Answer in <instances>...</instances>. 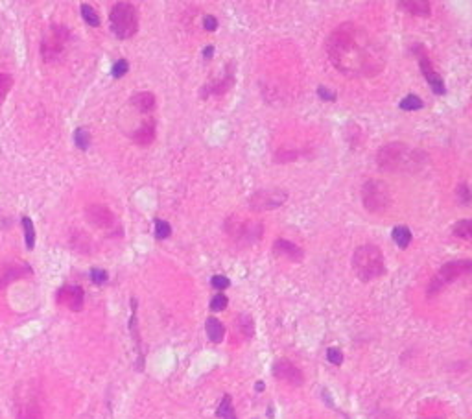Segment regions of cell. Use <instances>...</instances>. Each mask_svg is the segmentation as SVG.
Wrapping results in <instances>:
<instances>
[{"label": "cell", "instance_id": "1f68e13d", "mask_svg": "<svg viewBox=\"0 0 472 419\" xmlns=\"http://www.w3.org/2000/svg\"><path fill=\"white\" fill-rule=\"evenodd\" d=\"M127 71H129V61H127V59H118L111 68V76L115 78V80H118V78L126 76Z\"/></svg>", "mask_w": 472, "mask_h": 419}, {"label": "cell", "instance_id": "4dcf8cb0", "mask_svg": "<svg viewBox=\"0 0 472 419\" xmlns=\"http://www.w3.org/2000/svg\"><path fill=\"white\" fill-rule=\"evenodd\" d=\"M11 85H13V78H11L10 74L0 72V103L4 102V98L8 96V92L11 91Z\"/></svg>", "mask_w": 472, "mask_h": 419}, {"label": "cell", "instance_id": "52a82bcc", "mask_svg": "<svg viewBox=\"0 0 472 419\" xmlns=\"http://www.w3.org/2000/svg\"><path fill=\"white\" fill-rule=\"evenodd\" d=\"M463 275H472L470 259H456V261H450V262H447V264H443L441 270L437 271L435 275H433V279L430 281L428 294L433 296L437 292H441L447 285L457 281V279Z\"/></svg>", "mask_w": 472, "mask_h": 419}, {"label": "cell", "instance_id": "ba28073f", "mask_svg": "<svg viewBox=\"0 0 472 419\" xmlns=\"http://www.w3.org/2000/svg\"><path fill=\"white\" fill-rule=\"evenodd\" d=\"M361 203L369 213H384L391 205V194L382 179H367L361 185Z\"/></svg>", "mask_w": 472, "mask_h": 419}, {"label": "cell", "instance_id": "8d00e7d4", "mask_svg": "<svg viewBox=\"0 0 472 419\" xmlns=\"http://www.w3.org/2000/svg\"><path fill=\"white\" fill-rule=\"evenodd\" d=\"M210 285H212L216 290H225V288L231 285V281H229L225 275H214L212 279H210Z\"/></svg>", "mask_w": 472, "mask_h": 419}, {"label": "cell", "instance_id": "9a60e30c", "mask_svg": "<svg viewBox=\"0 0 472 419\" xmlns=\"http://www.w3.org/2000/svg\"><path fill=\"white\" fill-rule=\"evenodd\" d=\"M234 85V74H233V71H229V66H227V71H225V74L222 78H218V80H214V82H210V83H207L203 89H201V98H207V96H218V94H225V92L229 91V89L233 87Z\"/></svg>", "mask_w": 472, "mask_h": 419}, {"label": "cell", "instance_id": "5b68a950", "mask_svg": "<svg viewBox=\"0 0 472 419\" xmlns=\"http://www.w3.org/2000/svg\"><path fill=\"white\" fill-rule=\"evenodd\" d=\"M225 233L240 246H251L262 238L264 225L260 220H249L233 215L225 220Z\"/></svg>", "mask_w": 472, "mask_h": 419}, {"label": "cell", "instance_id": "ffe728a7", "mask_svg": "<svg viewBox=\"0 0 472 419\" xmlns=\"http://www.w3.org/2000/svg\"><path fill=\"white\" fill-rule=\"evenodd\" d=\"M131 103L140 113H150L153 108H155V94H153V92H148V91L135 92V94L131 96Z\"/></svg>", "mask_w": 472, "mask_h": 419}, {"label": "cell", "instance_id": "e575fe53", "mask_svg": "<svg viewBox=\"0 0 472 419\" xmlns=\"http://www.w3.org/2000/svg\"><path fill=\"white\" fill-rule=\"evenodd\" d=\"M107 271L102 270V268H92L91 270V281L94 283V285H103V283L107 281Z\"/></svg>", "mask_w": 472, "mask_h": 419}, {"label": "cell", "instance_id": "cb8c5ba5", "mask_svg": "<svg viewBox=\"0 0 472 419\" xmlns=\"http://www.w3.org/2000/svg\"><path fill=\"white\" fill-rule=\"evenodd\" d=\"M22 229H24V242L28 250H33L35 248V227H33V222H31L30 216H22Z\"/></svg>", "mask_w": 472, "mask_h": 419}, {"label": "cell", "instance_id": "8fae6325", "mask_svg": "<svg viewBox=\"0 0 472 419\" xmlns=\"http://www.w3.org/2000/svg\"><path fill=\"white\" fill-rule=\"evenodd\" d=\"M31 273V268L21 261H8L0 264V288L8 287L10 283L26 277Z\"/></svg>", "mask_w": 472, "mask_h": 419}, {"label": "cell", "instance_id": "836d02e7", "mask_svg": "<svg viewBox=\"0 0 472 419\" xmlns=\"http://www.w3.org/2000/svg\"><path fill=\"white\" fill-rule=\"evenodd\" d=\"M227 303H229V299L224 294H216V296L210 299V310H214V312L224 310V308L227 307Z\"/></svg>", "mask_w": 472, "mask_h": 419}, {"label": "cell", "instance_id": "d6986e66", "mask_svg": "<svg viewBox=\"0 0 472 419\" xmlns=\"http://www.w3.org/2000/svg\"><path fill=\"white\" fill-rule=\"evenodd\" d=\"M398 8L417 17H428L431 13L430 2H426V0H402V2H398Z\"/></svg>", "mask_w": 472, "mask_h": 419}, {"label": "cell", "instance_id": "277c9868", "mask_svg": "<svg viewBox=\"0 0 472 419\" xmlns=\"http://www.w3.org/2000/svg\"><path fill=\"white\" fill-rule=\"evenodd\" d=\"M109 24L111 31L118 39H129L138 30V13L137 8L129 2H118L113 6L109 13Z\"/></svg>", "mask_w": 472, "mask_h": 419}, {"label": "cell", "instance_id": "484cf974", "mask_svg": "<svg viewBox=\"0 0 472 419\" xmlns=\"http://www.w3.org/2000/svg\"><path fill=\"white\" fill-rule=\"evenodd\" d=\"M74 144H76L80 150H89V146H91V133H89V129L87 128H76V131H74Z\"/></svg>", "mask_w": 472, "mask_h": 419}, {"label": "cell", "instance_id": "7a4b0ae2", "mask_svg": "<svg viewBox=\"0 0 472 419\" xmlns=\"http://www.w3.org/2000/svg\"><path fill=\"white\" fill-rule=\"evenodd\" d=\"M424 155L417 150H411L408 144L395 141L387 143L376 152V164L384 172H402V170H415L421 166Z\"/></svg>", "mask_w": 472, "mask_h": 419}, {"label": "cell", "instance_id": "7c38bea8", "mask_svg": "<svg viewBox=\"0 0 472 419\" xmlns=\"http://www.w3.org/2000/svg\"><path fill=\"white\" fill-rule=\"evenodd\" d=\"M85 215H87V220L91 222L94 227H98V229H109V227H113V224H115V215L107 209L105 205H100V203L89 205L85 209Z\"/></svg>", "mask_w": 472, "mask_h": 419}, {"label": "cell", "instance_id": "3957f363", "mask_svg": "<svg viewBox=\"0 0 472 419\" xmlns=\"http://www.w3.org/2000/svg\"><path fill=\"white\" fill-rule=\"evenodd\" d=\"M352 268L360 281H373L376 277L384 275L386 262H384L382 250L375 244H364L356 248L352 255Z\"/></svg>", "mask_w": 472, "mask_h": 419}, {"label": "cell", "instance_id": "ab89813d", "mask_svg": "<svg viewBox=\"0 0 472 419\" xmlns=\"http://www.w3.org/2000/svg\"><path fill=\"white\" fill-rule=\"evenodd\" d=\"M212 52H214V46H207V48L203 50V57H205V59H210V57H212Z\"/></svg>", "mask_w": 472, "mask_h": 419}, {"label": "cell", "instance_id": "4fadbf2b", "mask_svg": "<svg viewBox=\"0 0 472 419\" xmlns=\"http://www.w3.org/2000/svg\"><path fill=\"white\" fill-rule=\"evenodd\" d=\"M273 375L292 386H301L303 384V373L297 366L289 362V360H277L273 364Z\"/></svg>", "mask_w": 472, "mask_h": 419}, {"label": "cell", "instance_id": "44dd1931", "mask_svg": "<svg viewBox=\"0 0 472 419\" xmlns=\"http://www.w3.org/2000/svg\"><path fill=\"white\" fill-rule=\"evenodd\" d=\"M205 331H207V336L210 342L220 343L225 336V327L224 323L220 322L218 318H207V323H205Z\"/></svg>", "mask_w": 472, "mask_h": 419}, {"label": "cell", "instance_id": "9c48e42d", "mask_svg": "<svg viewBox=\"0 0 472 419\" xmlns=\"http://www.w3.org/2000/svg\"><path fill=\"white\" fill-rule=\"evenodd\" d=\"M286 199H288V194H286L284 190L264 189V190L255 192V194L251 196L249 207H251V211H255V213H262V211L277 209V207H280V205L284 203Z\"/></svg>", "mask_w": 472, "mask_h": 419}, {"label": "cell", "instance_id": "d590c367", "mask_svg": "<svg viewBox=\"0 0 472 419\" xmlns=\"http://www.w3.org/2000/svg\"><path fill=\"white\" fill-rule=\"evenodd\" d=\"M326 358H329L330 364H336V366H340L341 362H343V353H341L338 347H330L329 351H326Z\"/></svg>", "mask_w": 472, "mask_h": 419}, {"label": "cell", "instance_id": "74e56055", "mask_svg": "<svg viewBox=\"0 0 472 419\" xmlns=\"http://www.w3.org/2000/svg\"><path fill=\"white\" fill-rule=\"evenodd\" d=\"M317 96H319L321 100H325V102H334V100H336V92L329 91L325 85H319V87H317Z\"/></svg>", "mask_w": 472, "mask_h": 419}, {"label": "cell", "instance_id": "f546056e", "mask_svg": "<svg viewBox=\"0 0 472 419\" xmlns=\"http://www.w3.org/2000/svg\"><path fill=\"white\" fill-rule=\"evenodd\" d=\"M238 329H240V332H242L245 338H251V336H253V332H255L253 320H251L247 314H242V316L238 318Z\"/></svg>", "mask_w": 472, "mask_h": 419}, {"label": "cell", "instance_id": "d4e9b609", "mask_svg": "<svg viewBox=\"0 0 472 419\" xmlns=\"http://www.w3.org/2000/svg\"><path fill=\"white\" fill-rule=\"evenodd\" d=\"M216 415L222 419H236V412H234V408H233V399H231V395H224L218 410H216Z\"/></svg>", "mask_w": 472, "mask_h": 419}, {"label": "cell", "instance_id": "8992f818", "mask_svg": "<svg viewBox=\"0 0 472 419\" xmlns=\"http://www.w3.org/2000/svg\"><path fill=\"white\" fill-rule=\"evenodd\" d=\"M72 33L65 24H52L41 41V57L45 63L59 61L65 54L66 45L70 43Z\"/></svg>", "mask_w": 472, "mask_h": 419}, {"label": "cell", "instance_id": "6da1fadb", "mask_svg": "<svg viewBox=\"0 0 472 419\" xmlns=\"http://www.w3.org/2000/svg\"><path fill=\"white\" fill-rule=\"evenodd\" d=\"M330 63L345 76L371 78L386 65V52L369 31L354 22H343L326 39Z\"/></svg>", "mask_w": 472, "mask_h": 419}, {"label": "cell", "instance_id": "e0dca14e", "mask_svg": "<svg viewBox=\"0 0 472 419\" xmlns=\"http://www.w3.org/2000/svg\"><path fill=\"white\" fill-rule=\"evenodd\" d=\"M17 419H43L41 404L35 397H26L17 403Z\"/></svg>", "mask_w": 472, "mask_h": 419}, {"label": "cell", "instance_id": "30bf717a", "mask_svg": "<svg viewBox=\"0 0 472 419\" xmlns=\"http://www.w3.org/2000/svg\"><path fill=\"white\" fill-rule=\"evenodd\" d=\"M56 299L59 305H65L70 310L80 312L83 308V305H85V292L78 285H65V287H61L57 290Z\"/></svg>", "mask_w": 472, "mask_h": 419}, {"label": "cell", "instance_id": "f1b7e54d", "mask_svg": "<svg viewBox=\"0 0 472 419\" xmlns=\"http://www.w3.org/2000/svg\"><path fill=\"white\" fill-rule=\"evenodd\" d=\"M170 235H172V225L168 224V222L161 220V218H157L155 220V238L157 240H164Z\"/></svg>", "mask_w": 472, "mask_h": 419}, {"label": "cell", "instance_id": "60d3db41", "mask_svg": "<svg viewBox=\"0 0 472 419\" xmlns=\"http://www.w3.org/2000/svg\"><path fill=\"white\" fill-rule=\"evenodd\" d=\"M255 388H257V392H262V390H264V382H257Z\"/></svg>", "mask_w": 472, "mask_h": 419}, {"label": "cell", "instance_id": "4316f807", "mask_svg": "<svg viewBox=\"0 0 472 419\" xmlns=\"http://www.w3.org/2000/svg\"><path fill=\"white\" fill-rule=\"evenodd\" d=\"M82 17H83V21H85L87 24H91L92 28H98V26H100V15H98L96 10H94L92 6L82 4Z\"/></svg>", "mask_w": 472, "mask_h": 419}, {"label": "cell", "instance_id": "603a6c76", "mask_svg": "<svg viewBox=\"0 0 472 419\" xmlns=\"http://www.w3.org/2000/svg\"><path fill=\"white\" fill-rule=\"evenodd\" d=\"M452 235L461 238V240L472 242V220H459L452 227Z\"/></svg>", "mask_w": 472, "mask_h": 419}, {"label": "cell", "instance_id": "f35d334b", "mask_svg": "<svg viewBox=\"0 0 472 419\" xmlns=\"http://www.w3.org/2000/svg\"><path fill=\"white\" fill-rule=\"evenodd\" d=\"M203 28L207 31H214L216 28H218V19L212 15H205L203 17Z\"/></svg>", "mask_w": 472, "mask_h": 419}, {"label": "cell", "instance_id": "b9f144b4", "mask_svg": "<svg viewBox=\"0 0 472 419\" xmlns=\"http://www.w3.org/2000/svg\"><path fill=\"white\" fill-rule=\"evenodd\" d=\"M424 419H443V417H424Z\"/></svg>", "mask_w": 472, "mask_h": 419}, {"label": "cell", "instance_id": "ac0fdd59", "mask_svg": "<svg viewBox=\"0 0 472 419\" xmlns=\"http://www.w3.org/2000/svg\"><path fill=\"white\" fill-rule=\"evenodd\" d=\"M131 138L140 146L152 144L153 138H155V120H148V122L140 124V128L131 133Z\"/></svg>", "mask_w": 472, "mask_h": 419}, {"label": "cell", "instance_id": "7402d4cb", "mask_svg": "<svg viewBox=\"0 0 472 419\" xmlns=\"http://www.w3.org/2000/svg\"><path fill=\"white\" fill-rule=\"evenodd\" d=\"M391 236H393V242H395L398 248H402V250L408 248L411 242V231L406 225H396V227H393Z\"/></svg>", "mask_w": 472, "mask_h": 419}, {"label": "cell", "instance_id": "d6a6232c", "mask_svg": "<svg viewBox=\"0 0 472 419\" xmlns=\"http://www.w3.org/2000/svg\"><path fill=\"white\" fill-rule=\"evenodd\" d=\"M456 196H457V201L463 205H470L472 203V192L470 189H468V185L461 183L459 187H457L456 190Z\"/></svg>", "mask_w": 472, "mask_h": 419}, {"label": "cell", "instance_id": "83f0119b", "mask_svg": "<svg viewBox=\"0 0 472 419\" xmlns=\"http://www.w3.org/2000/svg\"><path fill=\"white\" fill-rule=\"evenodd\" d=\"M424 103H422V100L419 96H415V94H408L406 98H402L401 103H398V108L404 109V111H417V109H421Z\"/></svg>", "mask_w": 472, "mask_h": 419}, {"label": "cell", "instance_id": "5bb4252c", "mask_svg": "<svg viewBox=\"0 0 472 419\" xmlns=\"http://www.w3.org/2000/svg\"><path fill=\"white\" fill-rule=\"evenodd\" d=\"M419 66H421L422 76L426 78V82L431 91L435 92V94H445V92H447L445 82H443V78L435 72V68L431 66V61L428 59L426 54H419Z\"/></svg>", "mask_w": 472, "mask_h": 419}, {"label": "cell", "instance_id": "2e32d148", "mask_svg": "<svg viewBox=\"0 0 472 419\" xmlns=\"http://www.w3.org/2000/svg\"><path fill=\"white\" fill-rule=\"evenodd\" d=\"M273 253L277 257H282V259H288L292 262H299L303 257H305V251L301 250L299 246L294 244V242L284 240V238H279L275 240L273 244Z\"/></svg>", "mask_w": 472, "mask_h": 419}]
</instances>
